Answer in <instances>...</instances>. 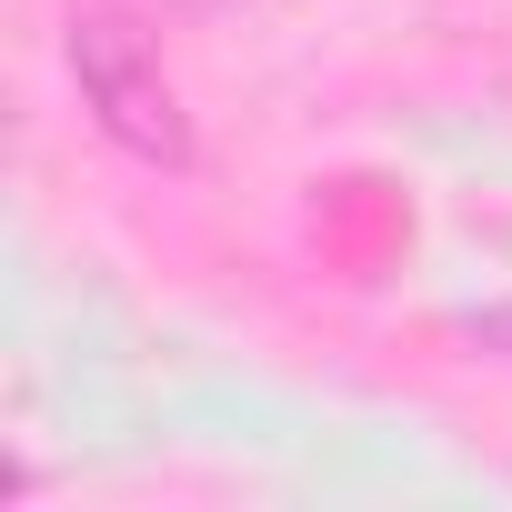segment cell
I'll return each mask as SVG.
<instances>
[{
    "mask_svg": "<svg viewBox=\"0 0 512 512\" xmlns=\"http://www.w3.org/2000/svg\"><path fill=\"white\" fill-rule=\"evenodd\" d=\"M71 81H81L91 121H101V131H111L131 161H151V171H181V161H191L181 91L161 81L151 41H141L121 11H81V21H71Z\"/></svg>",
    "mask_w": 512,
    "mask_h": 512,
    "instance_id": "1",
    "label": "cell"
},
{
    "mask_svg": "<svg viewBox=\"0 0 512 512\" xmlns=\"http://www.w3.org/2000/svg\"><path fill=\"white\" fill-rule=\"evenodd\" d=\"M191 11H241V0H191Z\"/></svg>",
    "mask_w": 512,
    "mask_h": 512,
    "instance_id": "2",
    "label": "cell"
}]
</instances>
